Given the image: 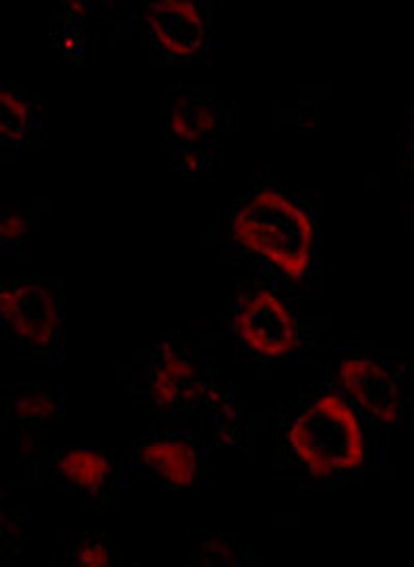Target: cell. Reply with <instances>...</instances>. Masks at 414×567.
I'll use <instances>...</instances> for the list:
<instances>
[{"instance_id":"cell-1","label":"cell","mask_w":414,"mask_h":567,"mask_svg":"<svg viewBox=\"0 0 414 567\" xmlns=\"http://www.w3.org/2000/svg\"><path fill=\"white\" fill-rule=\"evenodd\" d=\"M278 464L303 487L334 488L365 471L363 414L335 385L292 412L278 443Z\"/></svg>"},{"instance_id":"cell-2","label":"cell","mask_w":414,"mask_h":567,"mask_svg":"<svg viewBox=\"0 0 414 567\" xmlns=\"http://www.w3.org/2000/svg\"><path fill=\"white\" fill-rule=\"evenodd\" d=\"M230 237L292 282L313 269L315 226L307 209L282 190L249 195L232 216Z\"/></svg>"},{"instance_id":"cell-3","label":"cell","mask_w":414,"mask_h":567,"mask_svg":"<svg viewBox=\"0 0 414 567\" xmlns=\"http://www.w3.org/2000/svg\"><path fill=\"white\" fill-rule=\"evenodd\" d=\"M4 328L32 354L56 348L63 333V297L42 280H11L0 288Z\"/></svg>"},{"instance_id":"cell-4","label":"cell","mask_w":414,"mask_h":567,"mask_svg":"<svg viewBox=\"0 0 414 567\" xmlns=\"http://www.w3.org/2000/svg\"><path fill=\"white\" fill-rule=\"evenodd\" d=\"M232 330L242 348L261 361H287L301 344L292 311L268 288H259L240 300Z\"/></svg>"},{"instance_id":"cell-5","label":"cell","mask_w":414,"mask_h":567,"mask_svg":"<svg viewBox=\"0 0 414 567\" xmlns=\"http://www.w3.org/2000/svg\"><path fill=\"white\" fill-rule=\"evenodd\" d=\"M145 25L159 54L178 63H189L204 54L209 42L207 9L192 0H164L147 4Z\"/></svg>"},{"instance_id":"cell-6","label":"cell","mask_w":414,"mask_h":567,"mask_svg":"<svg viewBox=\"0 0 414 567\" xmlns=\"http://www.w3.org/2000/svg\"><path fill=\"white\" fill-rule=\"evenodd\" d=\"M133 471L168 491L197 487L204 473L201 450L185 433H156L137 443Z\"/></svg>"},{"instance_id":"cell-7","label":"cell","mask_w":414,"mask_h":567,"mask_svg":"<svg viewBox=\"0 0 414 567\" xmlns=\"http://www.w3.org/2000/svg\"><path fill=\"white\" fill-rule=\"evenodd\" d=\"M335 388L371 421L394 425L402 416V392L390 369L369 357H346L335 369Z\"/></svg>"},{"instance_id":"cell-8","label":"cell","mask_w":414,"mask_h":567,"mask_svg":"<svg viewBox=\"0 0 414 567\" xmlns=\"http://www.w3.org/2000/svg\"><path fill=\"white\" fill-rule=\"evenodd\" d=\"M50 481L90 507H104L111 499L112 487H116V464L97 447H66L50 457Z\"/></svg>"},{"instance_id":"cell-9","label":"cell","mask_w":414,"mask_h":567,"mask_svg":"<svg viewBox=\"0 0 414 567\" xmlns=\"http://www.w3.org/2000/svg\"><path fill=\"white\" fill-rule=\"evenodd\" d=\"M204 388L197 381V367L189 357L176 350L170 342H159L152 364L147 390L159 409H183L199 402Z\"/></svg>"},{"instance_id":"cell-10","label":"cell","mask_w":414,"mask_h":567,"mask_svg":"<svg viewBox=\"0 0 414 567\" xmlns=\"http://www.w3.org/2000/svg\"><path fill=\"white\" fill-rule=\"evenodd\" d=\"M170 128L176 142L185 147H197L216 131V114L206 102L183 100L170 112Z\"/></svg>"},{"instance_id":"cell-11","label":"cell","mask_w":414,"mask_h":567,"mask_svg":"<svg viewBox=\"0 0 414 567\" xmlns=\"http://www.w3.org/2000/svg\"><path fill=\"white\" fill-rule=\"evenodd\" d=\"M13 416L19 423L28 426H42L54 423L63 410V398L56 388L49 385H30L17 394L13 404Z\"/></svg>"},{"instance_id":"cell-12","label":"cell","mask_w":414,"mask_h":567,"mask_svg":"<svg viewBox=\"0 0 414 567\" xmlns=\"http://www.w3.org/2000/svg\"><path fill=\"white\" fill-rule=\"evenodd\" d=\"M125 557L114 549L106 533H85L75 536L64 551L63 567H123Z\"/></svg>"},{"instance_id":"cell-13","label":"cell","mask_w":414,"mask_h":567,"mask_svg":"<svg viewBox=\"0 0 414 567\" xmlns=\"http://www.w3.org/2000/svg\"><path fill=\"white\" fill-rule=\"evenodd\" d=\"M193 567H253L251 551L240 536L218 533L193 551Z\"/></svg>"},{"instance_id":"cell-14","label":"cell","mask_w":414,"mask_h":567,"mask_svg":"<svg viewBox=\"0 0 414 567\" xmlns=\"http://www.w3.org/2000/svg\"><path fill=\"white\" fill-rule=\"evenodd\" d=\"M2 104V135L9 142H21L32 125V106L25 95L13 87H4L0 94Z\"/></svg>"},{"instance_id":"cell-15","label":"cell","mask_w":414,"mask_h":567,"mask_svg":"<svg viewBox=\"0 0 414 567\" xmlns=\"http://www.w3.org/2000/svg\"><path fill=\"white\" fill-rule=\"evenodd\" d=\"M28 233V220L23 214L19 212H4L2 214V221H0V237L2 243H17L25 237Z\"/></svg>"},{"instance_id":"cell-16","label":"cell","mask_w":414,"mask_h":567,"mask_svg":"<svg viewBox=\"0 0 414 567\" xmlns=\"http://www.w3.org/2000/svg\"><path fill=\"white\" fill-rule=\"evenodd\" d=\"M123 567H127V566H123ZM133 567H139V566H133Z\"/></svg>"}]
</instances>
